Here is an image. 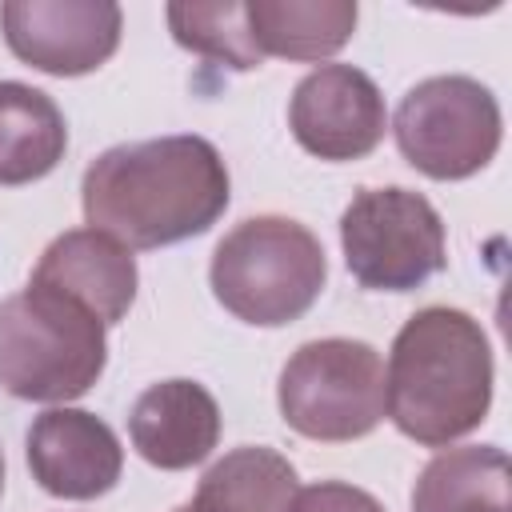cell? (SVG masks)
Returning <instances> with one entry per match:
<instances>
[{"mask_svg":"<svg viewBox=\"0 0 512 512\" xmlns=\"http://www.w3.org/2000/svg\"><path fill=\"white\" fill-rule=\"evenodd\" d=\"M128 436L152 468L184 472L212 456L220 440V404L196 380H160L136 396Z\"/></svg>","mask_w":512,"mask_h":512,"instance_id":"7c38bea8","label":"cell"},{"mask_svg":"<svg viewBox=\"0 0 512 512\" xmlns=\"http://www.w3.org/2000/svg\"><path fill=\"white\" fill-rule=\"evenodd\" d=\"M168 28L172 40L204 60H216L232 72H252L264 64V56L252 44L248 12L236 0L216 4H168Z\"/></svg>","mask_w":512,"mask_h":512,"instance_id":"e0dca14e","label":"cell"},{"mask_svg":"<svg viewBox=\"0 0 512 512\" xmlns=\"http://www.w3.org/2000/svg\"><path fill=\"white\" fill-rule=\"evenodd\" d=\"M288 128L320 160H364L388 132V108L368 72L320 64L292 88Z\"/></svg>","mask_w":512,"mask_h":512,"instance_id":"9c48e42d","label":"cell"},{"mask_svg":"<svg viewBox=\"0 0 512 512\" xmlns=\"http://www.w3.org/2000/svg\"><path fill=\"white\" fill-rule=\"evenodd\" d=\"M68 148V124L56 100L32 84L0 80V184L44 180Z\"/></svg>","mask_w":512,"mask_h":512,"instance_id":"4fadbf2b","label":"cell"},{"mask_svg":"<svg viewBox=\"0 0 512 512\" xmlns=\"http://www.w3.org/2000/svg\"><path fill=\"white\" fill-rule=\"evenodd\" d=\"M32 480L60 500H96L116 488L124 448L116 432L84 408H48L28 428Z\"/></svg>","mask_w":512,"mask_h":512,"instance_id":"30bf717a","label":"cell"},{"mask_svg":"<svg viewBox=\"0 0 512 512\" xmlns=\"http://www.w3.org/2000/svg\"><path fill=\"white\" fill-rule=\"evenodd\" d=\"M276 404L308 440H360L384 420V360L364 340H308L280 368Z\"/></svg>","mask_w":512,"mask_h":512,"instance_id":"5b68a950","label":"cell"},{"mask_svg":"<svg viewBox=\"0 0 512 512\" xmlns=\"http://www.w3.org/2000/svg\"><path fill=\"white\" fill-rule=\"evenodd\" d=\"M492 408V348L476 316L420 308L392 340L384 368L388 420L424 448L476 432Z\"/></svg>","mask_w":512,"mask_h":512,"instance_id":"7a4b0ae2","label":"cell"},{"mask_svg":"<svg viewBox=\"0 0 512 512\" xmlns=\"http://www.w3.org/2000/svg\"><path fill=\"white\" fill-rule=\"evenodd\" d=\"M412 512H508V456L496 444L436 452L416 484Z\"/></svg>","mask_w":512,"mask_h":512,"instance_id":"9a60e30c","label":"cell"},{"mask_svg":"<svg viewBox=\"0 0 512 512\" xmlns=\"http://www.w3.org/2000/svg\"><path fill=\"white\" fill-rule=\"evenodd\" d=\"M288 512H384V504L344 480H320L308 488H296V500Z\"/></svg>","mask_w":512,"mask_h":512,"instance_id":"ac0fdd59","label":"cell"},{"mask_svg":"<svg viewBox=\"0 0 512 512\" xmlns=\"http://www.w3.org/2000/svg\"><path fill=\"white\" fill-rule=\"evenodd\" d=\"M344 264L360 288L412 292L448 264L444 220L412 188H360L340 216Z\"/></svg>","mask_w":512,"mask_h":512,"instance_id":"8992f818","label":"cell"},{"mask_svg":"<svg viewBox=\"0 0 512 512\" xmlns=\"http://www.w3.org/2000/svg\"><path fill=\"white\" fill-rule=\"evenodd\" d=\"M172 512H192V508H188V504H184V508H172Z\"/></svg>","mask_w":512,"mask_h":512,"instance_id":"ffe728a7","label":"cell"},{"mask_svg":"<svg viewBox=\"0 0 512 512\" xmlns=\"http://www.w3.org/2000/svg\"><path fill=\"white\" fill-rule=\"evenodd\" d=\"M392 132L416 172L468 180L500 148V104L472 76H428L404 92Z\"/></svg>","mask_w":512,"mask_h":512,"instance_id":"52a82bcc","label":"cell"},{"mask_svg":"<svg viewBox=\"0 0 512 512\" xmlns=\"http://www.w3.org/2000/svg\"><path fill=\"white\" fill-rule=\"evenodd\" d=\"M0 28L8 52L28 68L84 76L120 48L124 12L112 0H4Z\"/></svg>","mask_w":512,"mask_h":512,"instance_id":"ba28073f","label":"cell"},{"mask_svg":"<svg viewBox=\"0 0 512 512\" xmlns=\"http://www.w3.org/2000/svg\"><path fill=\"white\" fill-rule=\"evenodd\" d=\"M108 364L104 324L76 300L28 284L0 300V388L16 400L64 404Z\"/></svg>","mask_w":512,"mask_h":512,"instance_id":"3957f363","label":"cell"},{"mask_svg":"<svg viewBox=\"0 0 512 512\" xmlns=\"http://www.w3.org/2000/svg\"><path fill=\"white\" fill-rule=\"evenodd\" d=\"M232 200L228 164L204 136H156L100 152L80 180L88 228L128 252L208 232Z\"/></svg>","mask_w":512,"mask_h":512,"instance_id":"6da1fadb","label":"cell"},{"mask_svg":"<svg viewBox=\"0 0 512 512\" xmlns=\"http://www.w3.org/2000/svg\"><path fill=\"white\" fill-rule=\"evenodd\" d=\"M296 468L264 444L224 452L196 484L192 512H288L296 500Z\"/></svg>","mask_w":512,"mask_h":512,"instance_id":"2e32d148","label":"cell"},{"mask_svg":"<svg viewBox=\"0 0 512 512\" xmlns=\"http://www.w3.org/2000/svg\"><path fill=\"white\" fill-rule=\"evenodd\" d=\"M136 280V260L120 240L96 228H68L40 252L28 284L76 300L108 328L128 316L136 300Z\"/></svg>","mask_w":512,"mask_h":512,"instance_id":"8fae6325","label":"cell"},{"mask_svg":"<svg viewBox=\"0 0 512 512\" xmlns=\"http://www.w3.org/2000/svg\"><path fill=\"white\" fill-rule=\"evenodd\" d=\"M0 496H4V452H0Z\"/></svg>","mask_w":512,"mask_h":512,"instance_id":"d6986e66","label":"cell"},{"mask_svg":"<svg viewBox=\"0 0 512 512\" xmlns=\"http://www.w3.org/2000/svg\"><path fill=\"white\" fill-rule=\"evenodd\" d=\"M244 12L256 52L280 60H328L356 32L352 0H252Z\"/></svg>","mask_w":512,"mask_h":512,"instance_id":"5bb4252c","label":"cell"},{"mask_svg":"<svg viewBox=\"0 0 512 512\" xmlns=\"http://www.w3.org/2000/svg\"><path fill=\"white\" fill-rule=\"evenodd\" d=\"M212 296L244 324L300 320L324 292L328 256L312 228L288 216H248L212 252Z\"/></svg>","mask_w":512,"mask_h":512,"instance_id":"277c9868","label":"cell"}]
</instances>
